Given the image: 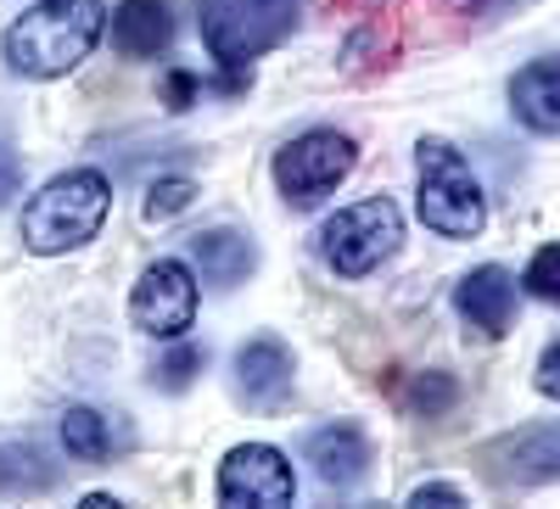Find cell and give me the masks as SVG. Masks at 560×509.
Listing matches in <instances>:
<instances>
[{"label": "cell", "instance_id": "obj_15", "mask_svg": "<svg viewBox=\"0 0 560 509\" xmlns=\"http://www.w3.org/2000/svg\"><path fill=\"white\" fill-rule=\"evenodd\" d=\"M191 269L213 292H236L258 269V241L242 229H202V236H191Z\"/></svg>", "mask_w": 560, "mask_h": 509}, {"label": "cell", "instance_id": "obj_20", "mask_svg": "<svg viewBox=\"0 0 560 509\" xmlns=\"http://www.w3.org/2000/svg\"><path fill=\"white\" fill-rule=\"evenodd\" d=\"M522 286H527L533 297H544V303H555V308H560V241H549V247H538V252L527 258Z\"/></svg>", "mask_w": 560, "mask_h": 509}, {"label": "cell", "instance_id": "obj_1", "mask_svg": "<svg viewBox=\"0 0 560 509\" xmlns=\"http://www.w3.org/2000/svg\"><path fill=\"white\" fill-rule=\"evenodd\" d=\"M102 28H107L102 0H39L0 34V57L23 79H62L96 51Z\"/></svg>", "mask_w": 560, "mask_h": 509}, {"label": "cell", "instance_id": "obj_4", "mask_svg": "<svg viewBox=\"0 0 560 509\" xmlns=\"http://www.w3.org/2000/svg\"><path fill=\"white\" fill-rule=\"evenodd\" d=\"M303 0H197V28L219 68H247L292 34Z\"/></svg>", "mask_w": 560, "mask_h": 509}, {"label": "cell", "instance_id": "obj_19", "mask_svg": "<svg viewBox=\"0 0 560 509\" xmlns=\"http://www.w3.org/2000/svg\"><path fill=\"white\" fill-rule=\"evenodd\" d=\"M197 202V179H185V174H163L147 185V202H140V213H147V224H163L174 213H185Z\"/></svg>", "mask_w": 560, "mask_h": 509}, {"label": "cell", "instance_id": "obj_11", "mask_svg": "<svg viewBox=\"0 0 560 509\" xmlns=\"http://www.w3.org/2000/svg\"><path fill=\"white\" fill-rule=\"evenodd\" d=\"M454 308H459L465 325H477L482 336H504L510 325H516V274L499 269V263H482L471 274H459Z\"/></svg>", "mask_w": 560, "mask_h": 509}, {"label": "cell", "instance_id": "obj_24", "mask_svg": "<svg viewBox=\"0 0 560 509\" xmlns=\"http://www.w3.org/2000/svg\"><path fill=\"white\" fill-rule=\"evenodd\" d=\"M18 191H23V163H18V152L7 141H0V208H7Z\"/></svg>", "mask_w": 560, "mask_h": 509}, {"label": "cell", "instance_id": "obj_17", "mask_svg": "<svg viewBox=\"0 0 560 509\" xmlns=\"http://www.w3.org/2000/svg\"><path fill=\"white\" fill-rule=\"evenodd\" d=\"M57 437H62V453L79 459V465H107V459L129 442V437L113 431V414L107 409H90V403H68L62 409Z\"/></svg>", "mask_w": 560, "mask_h": 509}, {"label": "cell", "instance_id": "obj_23", "mask_svg": "<svg viewBox=\"0 0 560 509\" xmlns=\"http://www.w3.org/2000/svg\"><path fill=\"white\" fill-rule=\"evenodd\" d=\"M409 504H415V509H427V504H432V509H459V504H471V498H465L459 487H448V482H420V487L409 493Z\"/></svg>", "mask_w": 560, "mask_h": 509}, {"label": "cell", "instance_id": "obj_25", "mask_svg": "<svg viewBox=\"0 0 560 509\" xmlns=\"http://www.w3.org/2000/svg\"><path fill=\"white\" fill-rule=\"evenodd\" d=\"M538 392L560 403V342H549L544 358H538Z\"/></svg>", "mask_w": 560, "mask_h": 509}, {"label": "cell", "instance_id": "obj_3", "mask_svg": "<svg viewBox=\"0 0 560 509\" xmlns=\"http://www.w3.org/2000/svg\"><path fill=\"white\" fill-rule=\"evenodd\" d=\"M415 179H420V185H415V213H420V224L438 229V236H448V241L482 236L488 197H482L471 163L459 157V146L427 134V141L415 146Z\"/></svg>", "mask_w": 560, "mask_h": 509}, {"label": "cell", "instance_id": "obj_22", "mask_svg": "<svg viewBox=\"0 0 560 509\" xmlns=\"http://www.w3.org/2000/svg\"><path fill=\"white\" fill-rule=\"evenodd\" d=\"M197 96H202V79H197V73H185V68H174V73H168V84H163V102H168V113H185Z\"/></svg>", "mask_w": 560, "mask_h": 509}, {"label": "cell", "instance_id": "obj_14", "mask_svg": "<svg viewBox=\"0 0 560 509\" xmlns=\"http://www.w3.org/2000/svg\"><path fill=\"white\" fill-rule=\"evenodd\" d=\"M174 45V12L168 0H124L113 12V51L129 62H158Z\"/></svg>", "mask_w": 560, "mask_h": 509}, {"label": "cell", "instance_id": "obj_9", "mask_svg": "<svg viewBox=\"0 0 560 509\" xmlns=\"http://www.w3.org/2000/svg\"><path fill=\"white\" fill-rule=\"evenodd\" d=\"M477 465L493 487H549L560 482V421H538V426H522V431H504L493 442H482Z\"/></svg>", "mask_w": 560, "mask_h": 509}, {"label": "cell", "instance_id": "obj_5", "mask_svg": "<svg viewBox=\"0 0 560 509\" xmlns=\"http://www.w3.org/2000/svg\"><path fill=\"white\" fill-rule=\"evenodd\" d=\"M398 247H404V213H398L393 197H364V202H353L337 218L319 224V258L331 263L342 281L376 274Z\"/></svg>", "mask_w": 560, "mask_h": 509}, {"label": "cell", "instance_id": "obj_7", "mask_svg": "<svg viewBox=\"0 0 560 509\" xmlns=\"http://www.w3.org/2000/svg\"><path fill=\"white\" fill-rule=\"evenodd\" d=\"M197 303H202L197 269L179 258H158L140 269V281L129 292V319H135V331H147L158 342H179L197 325Z\"/></svg>", "mask_w": 560, "mask_h": 509}, {"label": "cell", "instance_id": "obj_12", "mask_svg": "<svg viewBox=\"0 0 560 509\" xmlns=\"http://www.w3.org/2000/svg\"><path fill=\"white\" fill-rule=\"evenodd\" d=\"M303 459H308V471L331 487V493H348V487H359V482L370 476V442H364V431L348 426V421H331V426L308 431Z\"/></svg>", "mask_w": 560, "mask_h": 509}, {"label": "cell", "instance_id": "obj_6", "mask_svg": "<svg viewBox=\"0 0 560 509\" xmlns=\"http://www.w3.org/2000/svg\"><path fill=\"white\" fill-rule=\"evenodd\" d=\"M353 163H359V146L342 129H308V134H298V141H287L275 152L269 174H275V191L292 208H314L319 197H331L353 174Z\"/></svg>", "mask_w": 560, "mask_h": 509}, {"label": "cell", "instance_id": "obj_10", "mask_svg": "<svg viewBox=\"0 0 560 509\" xmlns=\"http://www.w3.org/2000/svg\"><path fill=\"white\" fill-rule=\"evenodd\" d=\"M292 347L280 336H253L236 347V369H230V381H236V398L253 409V414H280L292 398Z\"/></svg>", "mask_w": 560, "mask_h": 509}, {"label": "cell", "instance_id": "obj_26", "mask_svg": "<svg viewBox=\"0 0 560 509\" xmlns=\"http://www.w3.org/2000/svg\"><path fill=\"white\" fill-rule=\"evenodd\" d=\"M113 504H118L113 493H90V498H84V509H113Z\"/></svg>", "mask_w": 560, "mask_h": 509}, {"label": "cell", "instance_id": "obj_8", "mask_svg": "<svg viewBox=\"0 0 560 509\" xmlns=\"http://www.w3.org/2000/svg\"><path fill=\"white\" fill-rule=\"evenodd\" d=\"M213 493L219 504L242 509V504H258V509H280L298 498V471L292 459L269 448V442H242L219 459V476H213Z\"/></svg>", "mask_w": 560, "mask_h": 509}, {"label": "cell", "instance_id": "obj_16", "mask_svg": "<svg viewBox=\"0 0 560 509\" xmlns=\"http://www.w3.org/2000/svg\"><path fill=\"white\" fill-rule=\"evenodd\" d=\"M510 113L533 134H560V57H538L510 79Z\"/></svg>", "mask_w": 560, "mask_h": 509}, {"label": "cell", "instance_id": "obj_13", "mask_svg": "<svg viewBox=\"0 0 560 509\" xmlns=\"http://www.w3.org/2000/svg\"><path fill=\"white\" fill-rule=\"evenodd\" d=\"M62 487V459L34 431H0V493L7 498H39Z\"/></svg>", "mask_w": 560, "mask_h": 509}, {"label": "cell", "instance_id": "obj_21", "mask_svg": "<svg viewBox=\"0 0 560 509\" xmlns=\"http://www.w3.org/2000/svg\"><path fill=\"white\" fill-rule=\"evenodd\" d=\"M454 398H459V387L443 376V369H427V376H415V387H409V409L415 414H448Z\"/></svg>", "mask_w": 560, "mask_h": 509}, {"label": "cell", "instance_id": "obj_2", "mask_svg": "<svg viewBox=\"0 0 560 509\" xmlns=\"http://www.w3.org/2000/svg\"><path fill=\"white\" fill-rule=\"evenodd\" d=\"M107 213H113L107 174L102 168H68L23 202L18 236H23V247L34 258H62V252H79V247L96 241Z\"/></svg>", "mask_w": 560, "mask_h": 509}, {"label": "cell", "instance_id": "obj_18", "mask_svg": "<svg viewBox=\"0 0 560 509\" xmlns=\"http://www.w3.org/2000/svg\"><path fill=\"white\" fill-rule=\"evenodd\" d=\"M202 364H208V353H202L197 342H174V347L152 364V387H158V392H185V387L202 376Z\"/></svg>", "mask_w": 560, "mask_h": 509}]
</instances>
